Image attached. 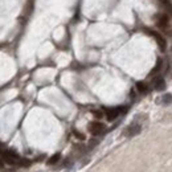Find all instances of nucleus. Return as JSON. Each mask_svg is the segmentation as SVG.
<instances>
[{"label":"nucleus","mask_w":172,"mask_h":172,"mask_svg":"<svg viewBox=\"0 0 172 172\" xmlns=\"http://www.w3.org/2000/svg\"><path fill=\"white\" fill-rule=\"evenodd\" d=\"M126 107H115V109H109L106 110V114H107V119L109 121H114V119L118 116L121 113H125L126 111Z\"/></svg>","instance_id":"obj_1"},{"label":"nucleus","mask_w":172,"mask_h":172,"mask_svg":"<svg viewBox=\"0 0 172 172\" xmlns=\"http://www.w3.org/2000/svg\"><path fill=\"white\" fill-rule=\"evenodd\" d=\"M89 130H90V133L93 135H98L105 130V126L99 123V122H93V123H90V126H89Z\"/></svg>","instance_id":"obj_2"},{"label":"nucleus","mask_w":172,"mask_h":172,"mask_svg":"<svg viewBox=\"0 0 172 172\" xmlns=\"http://www.w3.org/2000/svg\"><path fill=\"white\" fill-rule=\"evenodd\" d=\"M147 32L150 33V35H152L153 36V39L158 41V44H159V48H160V50L162 52H164L165 50V47H167V44H165V40L162 37L159 33H156V32H152V30H147Z\"/></svg>","instance_id":"obj_3"},{"label":"nucleus","mask_w":172,"mask_h":172,"mask_svg":"<svg viewBox=\"0 0 172 172\" xmlns=\"http://www.w3.org/2000/svg\"><path fill=\"white\" fill-rule=\"evenodd\" d=\"M140 130H142V128H140L139 125H131L125 130V135L126 136H134V135L139 134Z\"/></svg>","instance_id":"obj_4"},{"label":"nucleus","mask_w":172,"mask_h":172,"mask_svg":"<svg viewBox=\"0 0 172 172\" xmlns=\"http://www.w3.org/2000/svg\"><path fill=\"white\" fill-rule=\"evenodd\" d=\"M168 15L167 13H162L158 16V25L162 27V28H165L168 25Z\"/></svg>","instance_id":"obj_5"},{"label":"nucleus","mask_w":172,"mask_h":172,"mask_svg":"<svg viewBox=\"0 0 172 172\" xmlns=\"http://www.w3.org/2000/svg\"><path fill=\"white\" fill-rule=\"evenodd\" d=\"M153 86H155L156 90H164L165 89V82L162 77H158V78L153 81Z\"/></svg>","instance_id":"obj_6"},{"label":"nucleus","mask_w":172,"mask_h":172,"mask_svg":"<svg viewBox=\"0 0 172 172\" xmlns=\"http://www.w3.org/2000/svg\"><path fill=\"white\" fill-rule=\"evenodd\" d=\"M160 3L163 4V7H164L165 13L168 16H172V4L170 3V0H160Z\"/></svg>","instance_id":"obj_7"},{"label":"nucleus","mask_w":172,"mask_h":172,"mask_svg":"<svg viewBox=\"0 0 172 172\" xmlns=\"http://www.w3.org/2000/svg\"><path fill=\"white\" fill-rule=\"evenodd\" d=\"M136 89L140 91V93H147V91H148V86H147L146 82H138Z\"/></svg>","instance_id":"obj_8"},{"label":"nucleus","mask_w":172,"mask_h":172,"mask_svg":"<svg viewBox=\"0 0 172 172\" xmlns=\"http://www.w3.org/2000/svg\"><path fill=\"white\" fill-rule=\"evenodd\" d=\"M60 158H61L60 153H54V155L48 160V164H54V163H57L58 160H60Z\"/></svg>","instance_id":"obj_9"},{"label":"nucleus","mask_w":172,"mask_h":172,"mask_svg":"<svg viewBox=\"0 0 172 172\" xmlns=\"http://www.w3.org/2000/svg\"><path fill=\"white\" fill-rule=\"evenodd\" d=\"M162 99H163V102H164L165 103V105H170V103L172 102V96H171V94H164V96H163V98H162Z\"/></svg>","instance_id":"obj_10"},{"label":"nucleus","mask_w":172,"mask_h":172,"mask_svg":"<svg viewBox=\"0 0 172 172\" xmlns=\"http://www.w3.org/2000/svg\"><path fill=\"white\" fill-rule=\"evenodd\" d=\"M160 66H162V60L159 58V60H158V64H156V67H153V70H152V74H153V73L158 72V70L160 69Z\"/></svg>","instance_id":"obj_11"},{"label":"nucleus","mask_w":172,"mask_h":172,"mask_svg":"<svg viewBox=\"0 0 172 172\" xmlns=\"http://www.w3.org/2000/svg\"><path fill=\"white\" fill-rule=\"evenodd\" d=\"M19 164L23 165V167H28V165L30 164V162L29 160H25V159H21V160L19 162Z\"/></svg>","instance_id":"obj_12"},{"label":"nucleus","mask_w":172,"mask_h":172,"mask_svg":"<svg viewBox=\"0 0 172 172\" xmlns=\"http://www.w3.org/2000/svg\"><path fill=\"white\" fill-rule=\"evenodd\" d=\"M74 135H76V136H77V138H78V139H82V140H84V139H85V135H82V134L77 133V131H74Z\"/></svg>","instance_id":"obj_13"},{"label":"nucleus","mask_w":172,"mask_h":172,"mask_svg":"<svg viewBox=\"0 0 172 172\" xmlns=\"http://www.w3.org/2000/svg\"><path fill=\"white\" fill-rule=\"evenodd\" d=\"M93 114H94V116H96V118H102V113L101 111H93Z\"/></svg>","instance_id":"obj_14"}]
</instances>
